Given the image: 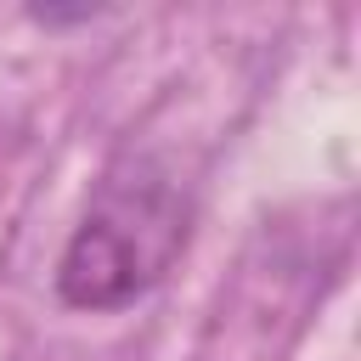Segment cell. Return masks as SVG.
<instances>
[{
    "instance_id": "cell-1",
    "label": "cell",
    "mask_w": 361,
    "mask_h": 361,
    "mask_svg": "<svg viewBox=\"0 0 361 361\" xmlns=\"http://www.w3.org/2000/svg\"><path fill=\"white\" fill-rule=\"evenodd\" d=\"M192 197L158 158H118L56 259V293L73 310H118L152 293L180 259Z\"/></svg>"
}]
</instances>
